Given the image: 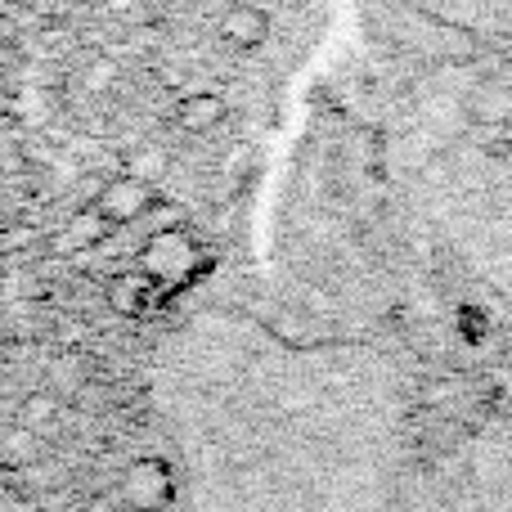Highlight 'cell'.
Wrapping results in <instances>:
<instances>
[{
	"label": "cell",
	"mask_w": 512,
	"mask_h": 512,
	"mask_svg": "<svg viewBox=\"0 0 512 512\" xmlns=\"http://www.w3.org/2000/svg\"><path fill=\"white\" fill-rule=\"evenodd\" d=\"M216 32H221V41L234 45V50H256V45H265V36H270V14L256 5H230L221 14V23H216Z\"/></svg>",
	"instance_id": "obj_3"
},
{
	"label": "cell",
	"mask_w": 512,
	"mask_h": 512,
	"mask_svg": "<svg viewBox=\"0 0 512 512\" xmlns=\"http://www.w3.org/2000/svg\"><path fill=\"white\" fill-rule=\"evenodd\" d=\"M153 409L185 512H423L405 369L364 337L189 310Z\"/></svg>",
	"instance_id": "obj_1"
},
{
	"label": "cell",
	"mask_w": 512,
	"mask_h": 512,
	"mask_svg": "<svg viewBox=\"0 0 512 512\" xmlns=\"http://www.w3.org/2000/svg\"><path fill=\"white\" fill-rule=\"evenodd\" d=\"M468 113H472V122L508 131L512 126V81H481L468 95Z\"/></svg>",
	"instance_id": "obj_4"
},
{
	"label": "cell",
	"mask_w": 512,
	"mask_h": 512,
	"mask_svg": "<svg viewBox=\"0 0 512 512\" xmlns=\"http://www.w3.org/2000/svg\"><path fill=\"white\" fill-rule=\"evenodd\" d=\"M176 117H180V126H185V131H212V126L225 122V99L212 95V90H198V95L180 99Z\"/></svg>",
	"instance_id": "obj_5"
},
{
	"label": "cell",
	"mask_w": 512,
	"mask_h": 512,
	"mask_svg": "<svg viewBox=\"0 0 512 512\" xmlns=\"http://www.w3.org/2000/svg\"><path fill=\"white\" fill-rule=\"evenodd\" d=\"M117 77V68H113V59H99V54H90V72H86V86L90 90H99V86H108V81Z\"/></svg>",
	"instance_id": "obj_7"
},
{
	"label": "cell",
	"mask_w": 512,
	"mask_h": 512,
	"mask_svg": "<svg viewBox=\"0 0 512 512\" xmlns=\"http://www.w3.org/2000/svg\"><path fill=\"white\" fill-rule=\"evenodd\" d=\"M477 499L481 512H512V387L477 441Z\"/></svg>",
	"instance_id": "obj_2"
},
{
	"label": "cell",
	"mask_w": 512,
	"mask_h": 512,
	"mask_svg": "<svg viewBox=\"0 0 512 512\" xmlns=\"http://www.w3.org/2000/svg\"><path fill=\"white\" fill-rule=\"evenodd\" d=\"M144 198H149V189H144L140 180H122V185L108 189V207H113V212H122V216H131L135 207H144Z\"/></svg>",
	"instance_id": "obj_6"
}]
</instances>
